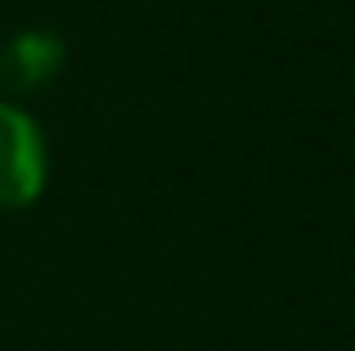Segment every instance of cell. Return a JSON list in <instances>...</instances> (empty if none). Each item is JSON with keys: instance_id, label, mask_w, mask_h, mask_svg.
Masks as SVG:
<instances>
[{"instance_id": "2", "label": "cell", "mask_w": 355, "mask_h": 351, "mask_svg": "<svg viewBox=\"0 0 355 351\" xmlns=\"http://www.w3.org/2000/svg\"><path fill=\"white\" fill-rule=\"evenodd\" d=\"M68 63V41L54 27H23L0 45V86L9 95L45 90Z\"/></svg>"}, {"instance_id": "1", "label": "cell", "mask_w": 355, "mask_h": 351, "mask_svg": "<svg viewBox=\"0 0 355 351\" xmlns=\"http://www.w3.org/2000/svg\"><path fill=\"white\" fill-rule=\"evenodd\" d=\"M50 144L27 108L0 99V212H23L45 194Z\"/></svg>"}]
</instances>
